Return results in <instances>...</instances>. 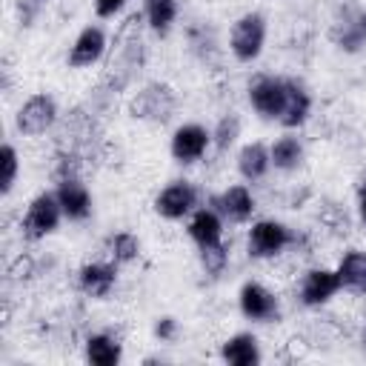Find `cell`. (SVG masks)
Masks as SVG:
<instances>
[{
    "instance_id": "cell-1",
    "label": "cell",
    "mask_w": 366,
    "mask_h": 366,
    "mask_svg": "<svg viewBox=\"0 0 366 366\" xmlns=\"http://www.w3.org/2000/svg\"><path fill=\"white\" fill-rule=\"evenodd\" d=\"M266 43V17L257 11H246L232 23L229 31V49L240 63H252L260 57Z\"/></svg>"
},
{
    "instance_id": "cell-2",
    "label": "cell",
    "mask_w": 366,
    "mask_h": 366,
    "mask_svg": "<svg viewBox=\"0 0 366 366\" xmlns=\"http://www.w3.org/2000/svg\"><path fill=\"white\" fill-rule=\"evenodd\" d=\"M60 217H63V209H60L57 194H54V192H40V194L29 203L20 229H23V234H26L29 240H40V237L51 234V232L60 226Z\"/></svg>"
},
{
    "instance_id": "cell-3",
    "label": "cell",
    "mask_w": 366,
    "mask_h": 366,
    "mask_svg": "<svg viewBox=\"0 0 366 366\" xmlns=\"http://www.w3.org/2000/svg\"><path fill=\"white\" fill-rule=\"evenodd\" d=\"M54 120H57V103H54V97L46 94V92L31 94V97L20 106V112H17V129H20L23 134H29V137H37V134L49 132V129L54 126Z\"/></svg>"
},
{
    "instance_id": "cell-4",
    "label": "cell",
    "mask_w": 366,
    "mask_h": 366,
    "mask_svg": "<svg viewBox=\"0 0 366 366\" xmlns=\"http://www.w3.org/2000/svg\"><path fill=\"white\" fill-rule=\"evenodd\" d=\"M174 112V92L166 83H149L137 97L132 100V114L140 120H154L163 123Z\"/></svg>"
},
{
    "instance_id": "cell-5",
    "label": "cell",
    "mask_w": 366,
    "mask_h": 366,
    "mask_svg": "<svg viewBox=\"0 0 366 366\" xmlns=\"http://www.w3.org/2000/svg\"><path fill=\"white\" fill-rule=\"evenodd\" d=\"M292 243V232L280 220H257L249 229V254L252 257H274Z\"/></svg>"
},
{
    "instance_id": "cell-6",
    "label": "cell",
    "mask_w": 366,
    "mask_h": 366,
    "mask_svg": "<svg viewBox=\"0 0 366 366\" xmlns=\"http://www.w3.org/2000/svg\"><path fill=\"white\" fill-rule=\"evenodd\" d=\"M237 303H240V312L249 317V320H257V323H272L280 317V306H277V297L263 286V283H243L240 286V295H237Z\"/></svg>"
},
{
    "instance_id": "cell-7",
    "label": "cell",
    "mask_w": 366,
    "mask_h": 366,
    "mask_svg": "<svg viewBox=\"0 0 366 366\" xmlns=\"http://www.w3.org/2000/svg\"><path fill=\"white\" fill-rule=\"evenodd\" d=\"M283 100H286V80L280 77H257L249 86V103L252 109L266 117V120H277L283 112Z\"/></svg>"
},
{
    "instance_id": "cell-8",
    "label": "cell",
    "mask_w": 366,
    "mask_h": 366,
    "mask_svg": "<svg viewBox=\"0 0 366 366\" xmlns=\"http://www.w3.org/2000/svg\"><path fill=\"white\" fill-rule=\"evenodd\" d=\"M197 206V192L192 183L186 180H174L166 189H160V194L154 197V212L166 220H180L189 212H194Z\"/></svg>"
},
{
    "instance_id": "cell-9",
    "label": "cell",
    "mask_w": 366,
    "mask_h": 366,
    "mask_svg": "<svg viewBox=\"0 0 366 366\" xmlns=\"http://www.w3.org/2000/svg\"><path fill=\"white\" fill-rule=\"evenodd\" d=\"M337 269H309L300 280V303L303 306H323L340 292Z\"/></svg>"
},
{
    "instance_id": "cell-10",
    "label": "cell",
    "mask_w": 366,
    "mask_h": 366,
    "mask_svg": "<svg viewBox=\"0 0 366 366\" xmlns=\"http://www.w3.org/2000/svg\"><path fill=\"white\" fill-rule=\"evenodd\" d=\"M209 143H212V134L200 123H183L172 134V157L177 163H194L206 154Z\"/></svg>"
},
{
    "instance_id": "cell-11",
    "label": "cell",
    "mask_w": 366,
    "mask_h": 366,
    "mask_svg": "<svg viewBox=\"0 0 366 366\" xmlns=\"http://www.w3.org/2000/svg\"><path fill=\"white\" fill-rule=\"evenodd\" d=\"M103 51H106V31L100 26H86L69 49V66L86 69V66L97 63L103 57Z\"/></svg>"
},
{
    "instance_id": "cell-12",
    "label": "cell",
    "mask_w": 366,
    "mask_h": 366,
    "mask_svg": "<svg viewBox=\"0 0 366 366\" xmlns=\"http://www.w3.org/2000/svg\"><path fill=\"white\" fill-rule=\"evenodd\" d=\"M54 194L60 200L63 217H69V220H86L92 214V194H89V189L80 180H74V177L60 180V186H57Z\"/></svg>"
},
{
    "instance_id": "cell-13",
    "label": "cell",
    "mask_w": 366,
    "mask_h": 366,
    "mask_svg": "<svg viewBox=\"0 0 366 366\" xmlns=\"http://www.w3.org/2000/svg\"><path fill=\"white\" fill-rule=\"evenodd\" d=\"M114 266H117V263H86V266L80 269V274H77L80 289H83L89 297H97V300L109 297V292H112L114 283H117V269H114Z\"/></svg>"
},
{
    "instance_id": "cell-14",
    "label": "cell",
    "mask_w": 366,
    "mask_h": 366,
    "mask_svg": "<svg viewBox=\"0 0 366 366\" xmlns=\"http://www.w3.org/2000/svg\"><path fill=\"white\" fill-rule=\"evenodd\" d=\"M214 209L232 223H246L254 212V197L246 186H229L220 197H214Z\"/></svg>"
},
{
    "instance_id": "cell-15",
    "label": "cell",
    "mask_w": 366,
    "mask_h": 366,
    "mask_svg": "<svg viewBox=\"0 0 366 366\" xmlns=\"http://www.w3.org/2000/svg\"><path fill=\"white\" fill-rule=\"evenodd\" d=\"M189 237L197 243V249L203 246H214L223 243V220L217 209H197L189 220Z\"/></svg>"
},
{
    "instance_id": "cell-16",
    "label": "cell",
    "mask_w": 366,
    "mask_h": 366,
    "mask_svg": "<svg viewBox=\"0 0 366 366\" xmlns=\"http://www.w3.org/2000/svg\"><path fill=\"white\" fill-rule=\"evenodd\" d=\"M309 112H312V97H309V92H306L300 83L286 80V100H283V112H280L277 120H280L286 129H297V126L306 123Z\"/></svg>"
},
{
    "instance_id": "cell-17",
    "label": "cell",
    "mask_w": 366,
    "mask_h": 366,
    "mask_svg": "<svg viewBox=\"0 0 366 366\" xmlns=\"http://www.w3.org/2000/svg\"><path fill=\"white\" fill-rule=\"evenodd\" d=\"M220 357L232 366H252L260 360V346H257V337L249 335V332H237L232 335L223 346H220Z\"/></svg>"
},
{
    "instance_id": "cell-18",
    "label": "cell",
    "mask_w": 366,
    "mask_h": 366,
    "mask_svg": "<svg viewBox=\"0 0 366 366\" xmlns=\"http://www.w3.org/2000/svg\"><path fill=\"white\" fill-rule=\"evenodd\" d=\"M269 169H272V152L263 143L254 140L237 152V172L246 180H260V177H266Z\"/></svg>"
},
{
    "instance_id": "cell-19",
    "label": "cell",
    "mask_w": 366,
    "mask_h": 366,
    "mask_svg": "<svg viewBox=\"0 0 366 366\" xmlns=\"http://www.w3.org/2000/svg\"><path fill=\"white\" fill-rule=\"evenodd\" d=\"M337 277L343 289L366 295V252H346L337 263Z\"/></svg>"
},
{
    "instance_id": "cell-20",
    "label": "cell",
    "mask_w": 366,
    "mask_h": 366,
    "mask_svg": "<svg viewBox=\"0 0 366 366\" xmlns=\"http://www.w3.org/2000/svg\"><path fill=\"white\" fill-rule=\"evenodd\" d=\"M123 357V346L112 335H92L86 340V360L94 366H117Z\"/></svg>"
},
{
    "instance_id": "cell-21",
    "label": "cell",
    "mask_w": 366,
    "mask_h": 366,
    "mask_svg": "<svg viewBox=\"0 0 366 366\" xmlns=\"http://www.w3.org/2000/svg\"><path fill=\"white\" fill-rule=\"evenodd\" d=\"M269 152H272V166L280 169V172H292V169H297L300 160H303V146H300V140L292 137V134H283L280 140H274Z\"/></svg>"
},
{
    "instance_id": "cell-22",
    "label": "cell",
    "mask_w": 366,
    "mask_h": 366,
    "mask_svg": "<svg viewBox=\"0 0 366 366\" xmlns=\"http://www.w3.org/2000/svg\"><path fill=\"white\" fill-rule=\"evenodd\" d=\"M174 17H177V0H146V23L157 34H166Z\"/></svg>"
},
{
    "instance_id": "cell-23",
    "label": "cell",
    "mask_w": 366,
    "mask_h": 366,
    "mask_svg": "<svg viewBox=\"0 0 366 366\" xmlns=\"http://www.w3.org/2000/svg\"><path fill=\"white\" fill-rule=\"evenodd\" d=\"M109 254L114 263H132L140 254V240L132 232H117L109 237Z\"/></svg>"
},
{
    "instance_id": "cell-24",
    "label": "cell",
    "mask_w": 366,
    "mask_h": 366,
    "mask_svg": "<svg viewBox=\"0 0 366 366\" xmlns=\"http://www.w3.org/2000/svg\"><path fill=\"white\" fill-rule=\"evenodd\" d=\"M0 166H3V174H0V192L3 194H9L11 192V186H14V180H17V152H14V146L11 143H6L3 149H0Z\"/></svg>"
},
{
    "instance_id": "cell-25",
    "label": "cell",
    "mask_w": 366,
    "mask_h": 366,
    "mask_svg": "<svg viewBox=\"0 0 366 366\" xmlns=\"http://www.w3.org/2000/svg\"><path fill=\"white\" fill-rule=\"evenodd\" d=\"M200 263H203V269H206L209 274H220V272L226 269V263H229L226 246H223V243L203 246V249H200Z\"/></svg>"
},
{
    "instance_id": "cell-26",
    "label": "cell",
    "mask_w": 366,
    "mask_h": 366,
    "mask_svg": "<svg viewBox=\"0 0 366 366\" xmlns=\"http://www.w3.org/2000/svg\"><path fill=\"white\" fill-rule=\"evenodd\" d=\"M237 132H240V120H237V114H226L220 123H217V129H214V143H217V149H226V146H232L234 143V137H237Z\"/></svg>"
},
{
    "instance_id": "cell-27",
    "label": "cell",
    "mask_w": 366,
    "mask_h": 366,
    "mask_svg": "<svg viewBox=\"0 0 366 366\" xmlns=\"http://www.w3.org/2000/svg\"><path fill=\"white\" fill-rule=\"evenodd\" d=\"M123 6H126V0H94V14L97 17H114Z\"/></svg>"
},
{
    "instance_id": "cell-28",
    "label": "cell",
    "mask_w": 366,
    "mask_h": 366,
    "mask_svg": "<svg viewBox=\"0 0 366 366\" xmlns=\"http://www.w3.org/2000/svg\"><path fill=\"white\" fill-rule=\"evenodd\" d=\"M154 335H157L160 340H172V337L177 335V323H174V317H160V320L154 323Z\"/></svg>"
},
{
    "instance_id": "cell-29",
    "label": "cell",
    "mask_w": 366,
    "mask_h": 366,
    "mask_svg": "<svg viewBox=\"0 0 366 366\" xmlns=\"http://www.w3.org/2000/svg\"><path fill=\"white\" fill-rule=\"evenodd\" d=\"M357 212H360V220L366 223V177L357 186Z\"/></svg>"
},
{
    "instance_id": "cell-30",
    "label": "cell",
    "mask_w": 366,
    "mask_h": 366,
    "mask_svg": "<svg viewBox=\"0 0 366 366\" xmlns=\"http://www.w3.org/2000/svg\"><path fill=\"white\" fill-rule=\"evenodd\" d=\"M363 346H366V329H363Z\"/></svg>"
}]
</instances>
